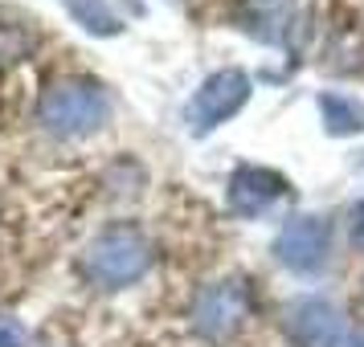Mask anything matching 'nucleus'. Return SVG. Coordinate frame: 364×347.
<instances>
[{
	"label": "nucleus",
	"mask_w": 364,
	"mask_h": 347,
	"mask_svg": "<svg viewBox=\"0 0 364 347\" xmlns=\"http://www.w3.org/2000/svg\"><path fill=\"white\" fill-rule=\"evenodd\" d=\"M250 90H254V82H250L246 70H237V66H225V70H217V74H209L193 90L188 106H184L188 135H197V139L200 135H213L221 123L242 115V106L250 102Z\"/></svg>",
	"instance_id": "20e7f679"
},
{
	"label": "nucleus",
	"mask_w": 364,
	"mask_h": 347,
	"mask_svg": "<svg viewBox=\"0 0 364 347\" xmlns=\"http://www.w3.org/2000/svg\"><path fill=\"white\" fill-rule=\"evenodd\" d=\"M287 197H291V180L262 164H237L230 172V184H225L230 213L242 216V221H258Z\"/></svg>",
	"instance_id": "423d86ee"
},
{
	"label": "nucleus",
	"mask_w": 364,
	"mask_h": 347,
	"mask_svg": "<svg viewBox=\"0 0 364 347\" xmlns=\"http://www.w3.org/2000/svg\"><path fill=\"white\" fill-rule=\"evenodd\" d=\"M66 9V17L90 37H119L123 33V21L107 0H58Z\"/></svg>",
	"instance_id": "9d476101"
},
{
	"label": "nucleus",
	"mask_w": 364,
	"mask_h": 347,
	"mask_svg": "<svg viewBox=\"0 0 364 347\" xmlns=\"http://www.w3.org/2000/svg\"><path fill=\"white\" fill-rule=\"evenodd\" d=\"M319 119H323V131L336 135V139H348V135H360L364 131V106L348 94H336V90H323L319 99Z\"/></svg>",
	"instance_id": "1a4fd4ad"
},
{
	"label": "nucleus",
	"mask_w": 364,
	"mask_h": 347,
	"mask_svg": "<svg viewBox=\"0 0 364 347\" xmlns=\"http://www.w3.org/2000/svg\"><path fill=\"white\" fill-rule=\"evenodd\" d=\"M151 265H156V246L144 233V225H135V221H115V225L99 229L78 258L82 278L107 294L144 282L151 274Z\"/></svg>",
	"instance_id": "f257e3e1"
},
{
	"label": "nucleus",
	"mask_w": 364,
	"mask_h": 347,
	"mask_svg": "<svg viewBox=\"0 0 364 347\" xmlns=\"http://www.w3.org/2000/svg\"><path fill=\"white\" fill-rule=\"evenodd\" d=\"M33 50H37L33 21H17L0 13V86H9V78L33 57Z\"/></svg>",
	"instance_id": "6e6552de"
},
{
	"label": "nucleus",
	"mask_w": 364,
	"mask_h": 347,
	"mask_svg": "<svg viewBox=\"0 0 364 347\" xmlns=\"http://www.w3.org/2000/svg\"><path fill=\"white\" fill-rule=\"evenodd\" d=\"M0 347H25V335L9 323H0Z\"/></svg>",
	"instance_id": "ddd939ff"
},
{
	"label": "nucleus",
	"mask_w": 364,
	"mask_h": 347,
	"mask_svg": "<svg viewBox=\"0 0 364 347\" xmlns=\"http://www.w3.org/2000/svg\"><path fill=\"white\" fill-rule=\"evenodd\" d=\"M270 249H274L279 265H287L291 274H319L331 253L328 216H315V213L287 216V225L274 233V246Z\"/></svg>",
	"instance_id": "39448f33"
},
{
	"label": "nucleus",
	"mask_w": 364,
	"mask_h": 347,
	"mask_svg": "<svg viewBox=\"0 0 364 347\" xmlns=\"http://www.w3.org/2000/svg\"><path fill=\"white\" fill-rule=\"evenodd\" d=\"M287 335L295 347H340L344 339V314L336 302L319 294H303L287 307Z\"/></svg>",
	"instance_id": "0eeeda50"
},
{
	"label": "nucleus",
	"mask_w": 364,
	"mask_h": 347,
	"mask_svg": "<svg viewBox=\"0 0 364 347\" xmlns=\"http://www.w3.org/2000/svg\"><path fill=\"white\" fill-rule=\"evenodd\" d=\"M258 311L254 302V290H250L246 278H221L213 286H205L193 307H188V327L200 343H233L242 331L250 327V319Z\"/></svg>",
	"instance_id": "7ed1b4c3"
},
{
	"label": "nucleus",
	"mask_w": 364,
	"mask_h": 347,
	"mask_svg": "<svg viewBox=\"0 0 364 347\" xmlns=\"http://www.w3.org/2000/svg\"><path fill=\"white\" fill-rule=\"evenodd\" d=\"M352 246L364 249V200L352 209Z\"/></svg>",
	"instance_id": "f8f14e48"
},
{
	"label": "nucleus",
	"mask_w": 364,
	"mask_h": 347,
	"mask_svg": "<svg viewBox=\"0 0 364 347\" xmlns=\"http://www.w3.org/2000/svg\"><path fill=\"white\" fill-rule=\"evenodd\" d=\"M111 119V94L86 74H66L53 78L37 94V123L53 139H86L107 127Z\"/></svg>",
	"instance_id": "f03ea898"
},
{
	"label": "nucleus",
	"mask_w": 364,
	"mask_h": 347,
	"mask_svg": "<svg viewBox=\"0 0 364 347\" xmlns=\"http://www.w3.org/2000/svg\"><path fill=\"white\" fill-rule=\"evenodd\" d=\"M9 249H13V225H9V216H4V204H0V262L9 258Z\"/></svg>",
	"instance_id": "9b49d317"
}]
</instances>
